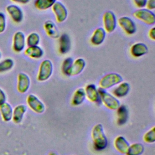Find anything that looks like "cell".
Returning a JSON list of instances; mask_svg holds the SVG:
<instances>
[{"label":"cell","instance_id":"obj_22","mask_svg":"<svg viewBox=\"0 0 155 155\" xmlns=\"http://www.w3.org/2000/svg\"><path fill=\"white\" fill-rule=\"evenodd\" d=\"M27 111V107L24 104L17 105L13 110L12 120L15 124H19L23 119L24 115Z\"/></svg>","mask_w":155,"mask_h":155},{"label":"cell","instance_id":"obj_30","mask_svg":"<svg viewBox=\"0 0 155 155\" xmlns=\"http://www.w3.org/2000/svg\"><path fill=\"white\" fill-rule=\"evenodd\" d=\"M73 59L71 57H68L66 58L62 62L61 64V71L62 73L67 76L68 71H69L73 62Z\"/></svg>","mask_w":155,"mask_h":155},{"label":"cell","instance_id":"obj_36","mask_svg":"<svg viewBox=\"0 0 155 155\" xmlns=\"http://www.w3.org/2000/svg\"><path fill=\"white\" fill-rule=\"evenodd\" d=\"M6 101V96L4 91L0 88V105L5 102Z\"/></svg>","mask_w":155,"mask_h":155},{"label":"cell","instance_id":"obj_37","mask_svg":"<svg viewBox=\"0 0 155 155\" xmlns=\"http://www.w3.org/2000/svg\"><path fill=\"white\" fill-rule=\"evenodd\" d=\"M12 1L18 3V4H28L30 0H12Z\"/></svg>","mask_w":155,"mask_h":155},{"label":"cell","instance_id":"obj_11","mask_svg":"<svg viewBox=\"0 0 155 155\" xmlns=\"http://www.w3.org/2000/svg\"><path fill=\"white\" fill-rule=\"evenodd\" d=\"M25 36L21 31H16L13 38V49L16 53H20L24 50L25 47Z\"/></svg>","mask_w":155,"mask_h":155},{"label":"cell","instance_id":"obj_23","mask_svg":"<svg viewBox=\"0 0 155 155\" xmlns=\"http://www.w3.org/2000/svg\"><path fill=\"white\" fill-rule=\"evenodd\" d=\"M117 124L119 125H123L127 123L128 118V111L124 105H120L117 108Z\"/></svg>","mask_w":155,"mask_h":155},{"label":"cell","instance_id":"obj_3","mask_svg":"<svg viewBox=\"0 0 155 155\" xmlns=\"http://www.w3.org/2000/svg\"><path fill=\"white\" fill-rule=\"evenodd\" d=\"M53 65L50 59H45L39 65L36 79L39 82L47 81L52 75Z\"/></svg>","mask_w":155,"mask_h":155},{"label":"cell","instance_id":"obj_1","mask_svg":"<svg viewBox=\"0 0 155 155\" xmlns=\"http://www.w3.org/2000/svg\"><path fill=\"white\" fill-rule=\"evenodd\" d=\"M91 139L96 150L101 151L107 147L108 139L101 124H97L93 127L91 131Z\"/></svg>","mask_w":155,"mask_h":155},{"label":"cell","instance_id":"obj_14","mask_svg":"<svg viewBox=\"0 0 155 155\" xmlns=\"http://www.w3.org/2000/svg\"><path fill=\"white\" fill-rule=\"evenodd\" d=\"M148 52L147 45L143 42H136L133 44L130 49L131 55L135 58L142 57Z\"/></svg>","mask_w":155,"mask_h":155},{"label":"cell","instance_id":"obj_31","mask_svg":"<svg viewBox=\"0 0 155 155\" xmlns=\"http://www.w3.org/2000/svg\"><path fill=\"white\" fill-rule=\"evenodd\" d=\"M143 139L145 142L152 143L155 142V128L153 127L143 135Z\"/></svg>","mask_w":155,"mask_h":155},{"label":"cell","instance_id":"obj_17","mask_svg":"<svg viewBox=\"0 0 155 155\" xmlns=\"http://www.w3.org/2000/svg\"><path fill=\"white\" fill-rule=\"evenodd\" d=\"M30 86V79L24 73H19L18 75L17 90L21 93H26Z\"/></svg>","mask_w":155,"mask_h":155},{"label":"cell","instance_id":"obj_29","mask_svg":"<svg viewBox=\"0 0 155 155\" xmlns=\"http://www.w3.org/2000/svg\"><path fill=\"white\" fill-rule=\"evenodd\" d=\"M14 65V61L11 58H7L0 62V73H3L11 70Z\"/></svg>","mask_w":155,"mask_h":155},{"label":"cell","instance_id":"obj_18","mask_svg":"<svg viewBox=\"0 0 155 155\" xmlns=\"http://www.w3.org/2000/svg\"><path fill=\"white\" fill-rule=\"evenodd\" d=\"M43 27L46 35L48 37L51 39L59 38L60 36L59 29L54 22L51 20L48 19L45 21L44 23Z\"/></svg>","mask_w":155,"mask_h":155},{"label":"cell","instance_id":"obj_25","mask_svg":"<svg viewBox=\"0 0 155 155\" xmlns=\"http://www.w3.org/2000/svg\"><path fill=\"white\" fill-rule=\"evenodd\" d=\"M84 88H79L75 90L71 99V104L74 106L79 105L83 103L85 99Z\"/></svg>","mask_w":155,"mask_h":155},{"label":"cell","instance_id":"obj_35","mask_svg":"<svg viewBox=\"0 0 155 155\" xmlns=\"http://www.w3.org/2000/svg\"><path fill=\"white\" fill-rule=\"evenodd\" d=\"M148 35L149 38L151 40L155 41V27H153L152 28H151L149 30Z\"/></svg>","mask_w":155,"mask_h":155},{"label":"cell","instance_id":"obj_28","mask_svg":"<svg viewBox=\"0 0 155 155\" xmlns=\"http://www.w3.org/2000/svg\"><path fill=\"white\" fill-rule=\"evenodd\" d=\"M25 42L28 47L38 45L40 42V36L36 32L30 33L25 38Z\"/></svg>","mask_w":155,"mask_h":155},{"label":"cell","instance_id":"obj_32","mask_svg":"<svg viewBox=\"0 0 155 155\" xmlns=\"http://www.w3.org/2000/svg\"><path fill=\"white\" fill-rule=\"evenodd\" d=\"M7 25V21H6V17L4 13L0 12V33H3Z\"/></svg>","mask_w":155,"mask_h":155},{"label":"cell","instance_id":"obj_16","mask_svg":"<svg viewBox=\"0 0 155 155\" xmlns=\"http://www.w3.org/2000/svg\"><path fill=\"white\" fill-rule=\"evenodd\" d=\"M86 63L85 60L82 58H79L73 61V62L68 71V76H74L79 74L82 72L85 67Z\"/></svg>","mask_w":155,"mask_h":155},{"label":"cell","instance_id":"obj_19","mask_svg":"<svg viewBox=\"0 0 155 155\" xmlns=\"http://www.w3.org/2000/svg\"><path fill=\"white\" fill-rule=\"evenodd\" d=\"M130 90V85L127 82H121L112 90V94L116 97H124L126 96Z\"/></svg>","mask_w":155,"mask_h":155},{"label":"cell","instance_id":"obj_33","mask_svg":"<svg viewBox=\"0 0 155 155\" xmlns=\"http://www.w3.org/2000/svg\"><path fill=\"white\" fill-rule=\"evenodd\" d=\"M133 2L136 7L137 8H145L147 0H132Z\"/></svg>","mask_w":155,"mask_h":155},{"label":"cell","instance_id":"obj_20","mask_svg":"<svg viewBox=\"0 0 155 155\" xmlns=\"http://www.w3.org/2000/svg\"><path fill=\"white\" fill-rule=\"evenodd\" d=\"M114 146L117 151L125 154L128 151L130 144L124 136H118L114 139Z\"/></svg>","mask_w":155,"mask_h":155},{"label":"cell","instance_id":"obj_10","mask_svg":"<svg viewBox=\"0 0 155 155\" xmlns=\"http://www.w3.org/2000/svg\"><path fill=\"white\" fill-rule=\"evenodd\" d=\"M85 96L91 102L99 104L101 103L98 88L93 84L87 85L84 88Z\"/></svg>","mask_w":155,"mask_h":155},{"label":"cell","instance_id":"obj_27","mask_svg":"<svg viewBox=\"0 0 155 155\" xmlns=\"http://www.w3.org/2000/svg\"><path fill=\"white\" fill-rule=\"evenodd\" d=\"M144 146L141 143H134L129 146L126 155H141L144 151Z\"/></svg>","mask_w":155,"mask_h":155},{"label":"cell","instance_id":"obj_4","mask_svg":"<svg viewBox=\"0 0 155 155\" xmlns=\"http://www.w3.org/2000/svg\"><path fill=\"white\" fill-rule=\"evenodd\" d=\"M133 16L137 20L148 25H153L155 24V15L154 12L146 8H138L133 12Z\"/></svg>","mask_w":155,"mask_h":155},{"label":"cell","instance_id":"obj_26","mask_svg":"<svg viewBox=\"0 0 155 155\" xmlns=\"http://www.w3.org/2000/svg\"><path fill=\"white\" fill-rule=\"evenodd\" d=\"M56 1V0H36L34 5L38 10L45 11L51 8Z\"/></svg>","mask_w":155,"mask_h":155},{"label":"cell","instance_id":"obj_5","mask_svg":"<svg viewBox=\"0 0 155 155\" xmlns=\"http://www.w3.org/2000/svg\"><path fill=\"white\" fill-rule=\"evenodd\" d=\"M101 102L110 110H116L120 106L119 101L113 94L107 92L105 90L98 88Z\"/></svg>","mask_w":155,"mask_h":155},{"label":"cell","instance_id":"obj_34","mask_svg":"<svg viewBox=\"0 0 155 155\" xmlns=\"http://www.w3.org/2000/svg\"><path fill=\"white\" fill-rule=\"evenodd\" d=\"M145 7L149 10H154L155 9V0H147Z\"/></svg>","mask_w":155,"mask_h":155},{"label":"cell","instance_id":"obj_9","mask_svg":"<svg viewBox=\"0 0 155 155\" xmlns=\"http://www.w3.org/2000/svg\"><path fill=\"white\" fill-rule=\"evenodd\" d=\"M27 103L28 107L36 113H42L45 111V105L35 94H28L27 97Z\"/></svg>","mask_w":155,"mask_h":155},{"label":"cell","instance_id":"obj_13","mask_svg":"<svg viewBox=\"0 0 155 155\" xmlns=\"http://www.w3.org/2000/svg\"><path fill=\"white\" fill-rule=\"evenodd\" d=\"M107 33L103 27H97L93 32L90 38V42L92 45L99 46L101 45L106 37Z\"/></svg>","mask_w":155,"mask_h":155},{"label":"cell","instance_id":"obj_7","mask_svg":"<svg viewBox=\"0 0 155 155\" xmlns=\"http://www.w3.org/2000/svg\"><path fill=\"white\" fill-rule=\"evenodd\" d=\"M117 24L127 35H133L137 31L134 21L128 16H121L117 19Z\"/></svg>","mask_w":155,"mask_h":155},{"label":"cell","instance_id":"obj_2","mask_svg":"<svg viewBox=\"0 0 155 155\" xmlns=\"http://www.w3.org/2000/svg\"><path fill=\"white\" fill-rule=\"evenodd\" d=\"M123 78L117 73H109L103 76L99 81V88L104 90L109 89L122 82Z\"/></svg>","mask_w":155,"mask_h":155},{"label":"cell","instance_id":"obj_38","mask_svg":"<svg viewBox=\"0 0 155 155\" xmlns=\"http://www.w3.org/2000/svg\"><path fill=\"white\" fill-rule=\"evenodd\" d=\"M48 155H58V154L56 153L55 152L51 151V152H50V153L48 154Z\"/></svg>","mask_w":155,"mask_h":155},{"label":"cell","instance_id":"obj_21","mask_svg":"<svg viewBox=\"0 0 155 155\" xmlns=\"http://www.w3.org/2000/svg\"><path fill=\"white\" fill-rule=\"evenodd\" d=\"M24 54L30 58L38 59L44 55V50L39 45L28 47L24 51Z\"/></svg>","mask_w":155,"mask_h":155},{"label":"cell","instance_id":"obj_15","mask_svg":"<svg viewBox=\"0 0 155 155\" xmlns=\"http://www.w3.org/2000/svg\"><path fill=\"white\" fill-rule=\"evenodd\" d=\"M58 51L61 54H65L69 52L71 48V40L69 35L63 33L59 37Z\"/></svg>","mask_w":155,"mask_h":155},{"label":"cell","instance_id":"obj_24","mask_svg":"<svg viewBox=\"0 0 155 155\" xmlns=\"http://www.w3.org/2000/svg\"><path fill=\"white\" fill-rule=\"evenodd\" d=\"M0 112L5 122H9L12 119L13 108L8 103L4 102L0 105Z\"/></svg>","mask_w":155,"mask_h":155},{"label":"cell","instance_id":"obj_40","mask_svg":"<svg viewBox=\"0 0 155 155\" xmlns=\"http://www.w3.org/2000/svg\"><path fill=\"white\" fill-rule=\"evenodd\" d=\"M56 1H59V0H56Z\"/></svg>","mask_w":155,"mask_h":155},{"label":"cell","instance_id":"obj_6","mask_svg":"<svg viewBox=\"0 0 155 155\" xmlns=\"http://www.w3.org/2000/svg\"><path fill=\"white\" fill-rule=\"evenodd\" d=\"M103 28L106 33L113 32L117 26V18L115 14L111 10L106 11L102 16Z\"/></svg>","mask_w":155,"mask_h":155},{"label":"cell","instance_id":"obj_39","mask_svg":"<svg viewBox=\"0 0 155 155\" xmlns=\"http://www.w3.org/2000/svg\"><path fill=\"white\" fill-rule=\"evenodd\" d=\"M1 53H0V58H1Z\"/></svg>","mask_w":155,"mask_h":155},{"label":"cell","instance_id":"obj_12","mask_svg":"<svg viewBox=\"0 0 155 155\" xmlns=\"http://www.w3.org/2000/svg\"><path fill=\"white\" fill-rule=\"evenodd\" d=\"M6 10L15 22L20 23L23 20L24 13L19 6L15 4H10L6 7Z\"/></svg>","mask_w":155,"mask_h":155},{"label":"cell","instance_id":"obj_8","mask_svg":"<svg viewBox=\"0 0 155 155\" xmlns=\"http://www.w3.org/2000/svg\"><path fill=\"white\" fill-rule=\"evenodd\" d=\"M58 23H62L68 16V11L66 7L60 1H56L51 8Z\"/></svg>","mask_w":155,"mask_h":155}]
</instances>
